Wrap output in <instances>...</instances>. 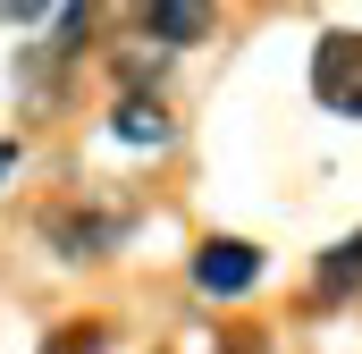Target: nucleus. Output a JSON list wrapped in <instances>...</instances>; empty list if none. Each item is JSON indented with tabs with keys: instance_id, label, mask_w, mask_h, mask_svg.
Returning a JSON list of instances; mask_svg holds the SVG:
<instances>
[{
	"instance_id": "1",
	"label": "nucleus",
	"mask_w": 362,
	"mask_h": 354,
	"mask_svg": "<svg viewBox=\"0 0 362 354\" xmlns=\"http://www.w3.org/2000/svg\"><path fill=\"white\" fill-rule=\"evenodd\" d=\"M312 93H320L337 118H362V34H320V51H312Z\"/></svg>"
},
{
	"instance_id": "2",
	"label": "nucleus",
	"mask_w": 362,
	"mask_h": 354,
	"mask_svg": "<svg viewBox=\"0 0 362 354\" xmlns=\"http://www.w3.org/2000/svg\"><path fill=\"white\" fill-rule=\"evenodd\" d=\"M253 278H262V245H245V236H211L194 253V287L202 295H245Z\"/></svg>"
},
{
	"instance_id": "3",
	"label": "nucleus",
	"mask_w": 362,
	"mask_h": 354,
	"mask_svg": "<svg viewBox=\"0 0 362 354\" xmlns=\"http://www.w3.org/2000/svg\"><path fill=\"white\" fill-rule=\"evenodd\" d=\"M118 236H127V211H101V219L59 211V219H51V245H59V253H76V262H85V253H110Z\"/></svg>"
},
{
	"instance_id": "4",
	"label": "nucleus",
	"mask_w": 362,
	"mask_h": 354,
	"mask_svg": "<svg viewBox=\"0 0 362 354\" xmlns=\"http://www.w3.org/2000/svg\"><path fill=\"white\" fill-rule=\"evenodd\" d=\"M144 34H152V42H202V34H211V8L160 0V8H144Z\"/></svg>"
},
{
	"instance_id": "5",
	"label": "nucleus",
	"mask_w": 362,
	"mask_h": 354,
	"mask_svg": "<svg viewBox=\"0 0 362 354\" xmlns=\"http://www.w3.org/2000/svg\"><path fill=\"white\" fill-rule=\"evenodd\" d=\"M110 135H118V144H169V110L144 101V93H127L118 118H110Z\"/></svg>"
},
{
	"instance_id": "6",
	"label": "nucleus",
	"mask_w": 362,
	"mask_h": 354,
	"mask_svg": "<svg viewBox=\"0 0 362 354\" xmlns=\"http://www.w3.org/2000/svg\"><path fill=\"white\" fill-rule=\"evenodd\" d=\"M312 287H320V295H346V287H362V228L346 236V245H329V253H320Z\"/></svg>"
},
{
	"instance_id": "7",
	"label": "nucleus",
	"mask_w": 362,
	"mask_h": 354,
	"mask_svg": "<svg viewBox=\"0 0 362 354\" xmlns=\"http://www.w3.org/2000/svg\"><path fill=\"white\" fill-rule=\"evenodd\" d=\"M101 346H110L101 329H76V338H59V346H51V354H101Z\"/></svg>"
},
{
	"instance_id": "8",
	"label": "nucleus",
	"mask_w": 362,
	"mask_h": 354,
	"mask_svg": "<svg viewBox=\"0 0 362 354\" xmlns=\"http://www.w3.org/2000/svg\"><path fill=\"white\" fill-rule=\"evenodd\" d=\"M8 169H17V144H0V177H8Z\"/></svg>"
}]
</instances>
